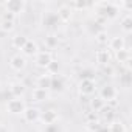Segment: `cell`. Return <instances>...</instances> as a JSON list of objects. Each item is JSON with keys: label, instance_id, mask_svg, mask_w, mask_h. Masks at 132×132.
Returning a JSON list of instances; mask_svg holds the SVG:
<instances>
[{"label": "cell", "instance_id": "1", "mask_svg": "<svg viewBox=\"0 0 132 132\" xmlns=\"http://www.w3.org/2000/svg\"><path fill=\"white\" fill-rule=\"evenodd\" d=\"M25 109H27L25 103H23L22 100H19V98H14V100H11V101L8 103V110H10L11 113H23Z\"/></svg>", "mask_w": 132, "mask_h": 132}, {"label": "cell", "instance_id": "2", "mask_svg": "<svg viewBox=\"0 0 132 132\" xmlns=\"http://www.w3.org/2000/svg\"><path fill=\"white\" fill-rule=\"evenodd\" d=\"M5 8H6V11H8V13H11V14H19V13H22V11H23L25 3H23V2H20V0H13V2L5 3Z\"/></svg>", "mask_w": 132, "mask_h": 132}, {"label": "cell", "instance_id": "3", "mask_svg": "<svg viewBox=\"0 0 132 132\" xmlns=\"http://www.w3.org/2000/svg\"><path fill=\"white\" fill-rule=\"evenodd\" d=\"M79 90H81V93H84V95H92V93L95 92V82H93L92 79H84V81L81 82V86H79Z\"/></svg>", "mask_w": 132, "mask_h": 132}, {"label": "cell", "instance_id": "4", "mask_svg": "<svg viewBox=\"0 0 132 132\" xmlns=\"http://www.w3.org/2000/svg\"><path fill=\"white\" fill-rule=\"evenodd\" d=\"M23 117H25V120L27 121H36V120H39V117H40V112L36 109V107H27L25 109V112H23Z\"/></svg>", "mask_w": 132, "mask_h": 132}, {"label": "cell", "instance_id": "5", "mask_svg": "<svg viewBox=\"0 0 132 132\" xmlns=\"http://www.w3.org/2000/svg\"><path fill=\"white\" fill-rule=\"evenodd\" d=\"M115 96H117V90L113 89V87H110V86H106V87H103L101 89V100H115Z\"/></svg>", "mask_w": 132, "mask_h": 132}, {"label": "cell", "instance_id": "6", "mask_svg": "<svg viewBox=\"0 0 132 132\" xmlns=\"http://www.w3.org/2000/svg\"><path fill=\"white\" fill-rule=\"evenodd\" d=\"M51 62H53V61H51V54H50L48 51H47V53L42 51V53L37 54V64L42 65V67H48Z\"/></svg>", "mask_w": 132, "mask_h": 132}, {"label": "cell", "instance_id": "7", "mask_svg": "<svg viewBox=\"0 0 132 132\" xmlns=\"http://www.w3.org/2000/svg\"><path fill=\"white\" fill-rule=\"evenodd\" d=\"M11 67H13L14 70H22V69L25 67V59H23L20 54L13 56V57H11Z\"/></svg>", "mask_w": 132, "mask_h": 132}, {"label": "cell", "instance_id": "8", "mask_svg": "<svg viewBox=\"0 0 132 132\" xmlns=\"http://www.w3.org/2000/svg\"><path fill=\"white\" fill-rule=\"evenodd\" d=\"M56 120H57V113H56L54 110H47V112L42 115V121H44L45 124H53Z\"/></svg>", "mask_w": 132, "mask_h": 132}, {"label": "cell", "instance_id": "9", "mask_svg": "<svg viewBox=\"0 0 132 132\" xmlns=\"http://www.w3.org/2000/svg\"><path fill=\"white\" fill-rule=\"evenodd\" d=\"M95 57H96V61H98L100 64L109 62V50H98L96 54H95Z\"/></svg>", "mask_w": 132, "mask_h": 132}, {"label": "cell", "instance_id": "10", "mask_svg": "<svg viewBox=\"0 0 132 132\" xmlns=\"http://www.w3.org/2000/svg\"><path fill=\"white\" fill-rule=\"evenodd\" d=\"M33 98H34L36 101H44V100L47 98V90L42 89V87H36V89L33 90Z\"/></svg>", "mask_w": 132, "mask_h": 132}, {"label": "cell", "instance_id": "11", "mask_svg": "<svg viewBox=\"0 0 132 132\" xmlns=\"http://www.w3.org/2000/svg\"><path fill=\"white\" fill-rule=\"evenodd\" d=\"M22 50H23V53H25V54H28V56H31V54H34V53L37 51V45H36L34 42H31V40H28V42L25 44V47H23Z\"/></svg>", "mask_w": 132, "mask_h": 132}, {"label": "cell", "instance_id": "12", "mask_svg": "<svg viewBox=\"0 0 132 132\" xmlns=\"http://www.w3.org/2000/svg\"><path fill=\"white\" fill-rule=\"evenodd\" d=\"M27 42H28V39H27L25 36H16V37H13V45H14L16 48H20V50H22Z\"/></svg>", "mask_w": 132, "mask_h": 132}, {"label": "cell", "instance_id": "13", "mask_svg": "<svg viewBox=\"0 0 132 132\" xmlns=\"http://www.w3.org/2000/svg\"><path fill=\"white\" fill-rule=\"evenodd\" d=\"M123 45H124V42H123V39H121V37H113V39L110 40V48H112V50H115V51L123 50Z\"/></svg>", "mask_w": 132, "mask_h": 132}, {"label": "cell", "instance_id": "14", "mask_svg": "<svg viewBox=\"0 0 132 132\" xmlns=\"http://www.w3.org/2000/svg\"><path fill=\"white\" fill-rule=\"evenodd\" d=\"M109 129H110V132H126L124 124H123V123H118V121H113Z\"/></svg>", "mask_w": 132, "mask_h": 132}, {"label": "cell", "instance_id": "15", "mask_svg": "<svg viewBox=\"0 0 132 132\" xmlns=\"http://www.w3.org/2000/svg\"><path fill=\"white\" fill-rule=\"evenodd\" d=\"M117 59L120 61V62H126L127 59H129V51L127 50H120V51H117Z\"/></svg>", "mask_w": 132, "mask_h": 132}, {"label": "cell", "instance_id": "16", "mask_svg": "<svg viewBox=\"0 0 132 132\" xmlns=\"http://www.w3.org/2000/svg\"><path fill=\"white\" fill-rule=\"evenodd\" d=\"M51 82H53V79L50 76H40L39 78V87H42V89H47Z\"/></svg>", "mask_w": 132, "mask_h": 132}, {"label": "cell", "instance_id": "17", "mask_svg": "<svg viewBox=\"0 0 132 132\" xmlns=\"http://www.w3.org/2000/svg\"><path fill=\"white\" fill-rule=\"evenodd\" d=\"M23 90H25V89H23V86H22V84H13V86H11V92H13L16 96L22 95V93H23Z\"/></svg>", "mask_w": 132, "mask_h": 132}, {"label": "cell", "instance_id": "18", "mask_svg": "<svg viewBox=\"0 0 132 132\" xmlns=\"http://www.w3.org/2000/svg\"><path fill=\"white\" fill-rule=\"evenodd\" d=\"M14 28V20H2V30H5V31H11Z\"/></svg>", "mask_w": 132, "mask_h": 132}, {"label": "cell", "instance_id": "19", "mask_svg": "<svg viewBox=\"0 0 132 132\" xmlns=\"http://www.w3.org/2000/svg\"><path fill=\"white\" fill-rule=\"evenodd\" d=\"M130 25H132V20H130V16H126L124 19H123V28L129 33L130 31Z\"/></svg>", "mask_w": 132, "mask_h": 132}, {"label": "cell", "instance_id": "20", "mask_svg": "<svg viewBox=\"0 0 132 132\" xmlns=\"http://www.w3.org/2000/svg\"><path fill=\"white\" fill-rule=\"evenodd\" d=\"M59 16H61L62 19H65V20H67V19L70 17V11H69L67 8H62V10L59 11Z\"/></svg>", "mask_w": 132, "mask_h": 132}, {"label": "cell", "instance_id": "21", "mask_svg": "<svg viewBox=\"0 0 132 132\" xmlns=\"http://www.w3.org/2000/svg\"><path fill=\"white\" fill-rule=\"evenodd\" d=\"M92 106H93L95 109H101V107H103V100H101V98L93 100V101H92Z\"/></svg>", "mask_w": 132, "mask_h": 132}, {"label": "cell", "instance_id": "22", "mask_svg": "<svg viewBox=\"0 0 132 132\" xmlns=\"http://www.w3.org/2000/svg\"><path fill=\"white\" fill-rule=\"evenodd\" d=\"M96 40H98V42H101V44H103V42H106V40H107V34H106V33H100V34H98V37H96Z\"/></svg>", "mask_w": 132, "mask_h": 132}]
</instances>
